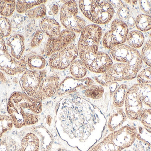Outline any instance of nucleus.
Wrapping results in <instances>:
<instances>
[{
  "instance_id": "nucleus-11",
  "label": "nucleus",
  "mask_w": 151,
  "mask_h": 151,
  "mask_svg": "<svg viewBox=\"0 0 151 151\" xmlns=\"http://www.w3.org/2000/svg\"><path fill=\"white\" fill-rule=\"evenodd\" d=\"M78 55L77 47L75 44L71 43L51 55L49 58V65L50 68L55 70H65L70 67Z\"/></svg>"
},
{
  "instance_id": "nucleus-10",
  "label": "nucleus",
  "mask_w": 151,
  "mask_h": 151,
  "mask_svg": "<svg viewBox=\"0 0 151 151\" xmlns=\"http://www.w3.org/2000/svg\"><path fill=\"white\" fill-rule=\"evenodd\" d=\"M0 70L10 75L23 74L27 67L21 59L17 60L11 56L4 39L0 36Z\"/></svg>"
},
{
  "instance_id": "nucleus-39",
  "label": "nucleus",
  "mask_w": 151,
  "mask_h": 151,
  "mask_svg": "<svg viewBox=\"0 0 151 151\" xmlns=\"http://www.w3.org/2000/svg\"><path fill=\"white\" fill-rule=\"evenodd\" d=\"M59 11V7L58 4H54L50 7L48 13L50 16H55L58 14Z\"/></svg>"
},
{
  "instance_id": "nucleus-13",
  "label": "nucleus",
  "mask_w": 151,
  "mask_h": 151,
  "mask_svg": "<svg viewBox=\"0 0 151 151\" xmlns=\"http://www.w3.org/2000/svg\"><path fill=\"white\" fill-rule=\"evenodd\" d=\"M93 84H94V79L89 77L77 79L72 76L67 77L61 82L60 89L57 95L62 97L74 94L83 91Z\"/></svg>"
},
{
  "instance_id": "nucleus-34",
  "label": "nucleus",
  "mask_w": 151,
  "mask_h": 151,
  "mask_svg": "<svg viewBox=\"0 0 151 151\" xmlns=\"http://www.w3.org/2000/svg\"><path fill=\"white\" fill-rule=\"evenodd\" d=\"M141 57L143 62H144L149 67H151V38L145 43L142 48Z\"/></svg>"
},
{
  "instance_id": "nucleus-20",
  "label": "nucleus",
  "mask_w": 151,
  "mask_h": 151,
  "mask_svg": "<svg viewBox=\"0 0 151 151\" xmlns=\"http://www.w3.org/2000/svg\"><path fill=\"white\" fill-rule=\"evenodd\" d=\"M40 29L49 37L58 36L61 32V26L54 19L47 17L40 22Z\"/></svg>"
},
{
  "instance_id": "nucleus-15",
  "label": "nucleus",
  "mask_w": 151,
  "mask_h": 151,
  "mask_svg": "<svg viewBox=\"0 0 151 151\" xmlns=\"http://www.w3.org/2000/svg\"><path fill=\"white\" fill-rule=\"evenodd\" d=\"M61 82L58 75H47L41 83L36 99L43 102L57 95Z\"/></svg>"
},
{
  "instance_id": "nucleus-27",
  "label": "nucleus",
  "mask_w": 151,
  "mask_h": 151,
  "mask_svg": "<svg viewBox=\"0 0 151 151\" xmlns=\"http://www.w3.org/2000/svg\"><path fill=\"white\" fill-rule=\"evenodd\" d=\"M47 1H16V9L17 12L19 13H26L27 12L35 6L44 4Z\"/></svg>"
},
{
  "instance_id": "nucleus-29",
  "label": "nucleus",
  "mask_w": 151,
  "mask_h": 151,
  "mask_svg": "<svg viewBox=\"0 0 151 151\" xmlns=\"http://www.w3.org/2000/svg\"><path fill=\"white\" fill-rule=\"evenodd\" d=\"M16 9V1H0V16L8 18L13 15Z\"/></svg>"
},
{
  "instance_id": "nucleus-21",
  "label": "nucleus",
  "mask_w": 151,
  "mask_h": 151,
  "mask_svg": "<svg viewBox=\"0 0 151 151\" xmlns=\"http://www.w3.org/2000/svg\"><path fill=\"white\" fill-rule=\"evenodd\" d=\"M105 87L99 84H92L83 90V98L95 105L97 101L102 100L105 93Z\"/></svg>"
},
{
  "instance_id": "nucleus-3",
  "label": "nucleus",
  "mask_w": 151,
  "mask_h": 151,
  "mask_svg": "<svg viewBox=\"0 0 151 151\" xmlns=\"http://www.w3.org/2000/svg\"><path fill=\"white\" fill-rule=\"evenodd\" d=\"M137 135L138 132L135 127L126 125L107 134L88 151H122L132 146Z\"/></svg>"
},
{
  "instance_id": "nucleus-33",
  "label": "nucleus",
  "mask_w": 151,
  "mask_h": 151,
  "mask_svg": "<svg viewBox=\"0 0 151 151\" xmlns=\"http://www.w3.org/2000/svg\"><path fill=\"white\" fill-rule=\"evenodd\" d=\"M13 127V122L9 116L0 114V139L4 134L10 131Z\"/></svg>"
},
{
  "instance_id": "nucleus-14",
  "label": "nucleus",
  "mask_w": 151,
  "mask_h": 151,
  "mask_svg": "<svg viewBox=\"0 0 151 151\" xmlns=\"http://www.w3.org/2000/svg\"><path fill=\"white\" fill-rule=\"evenodd\" d=\"M143 106V103L131 86L127 92L124 105V111L128 119L131 121L139 119Z\"/></svg>"
},
{
  "instance_id": "nucleus-12",
  "label": "nucleus",
  "mask_w": 151,
  "mask_h": 151,
  "mask_svg": "<svg viewBox=\"0 0 151 151\" xmlns=\"http://www.w3.org/2000/svg\"><path fill=\"white\" fill-rule=\"evenodd\" d=\"M76 38V33L66 29L63 30L58 36L49 37L44 46V53L46 56H50L71 44Z\"/></svg>"
},
{
  "instance_id": "nucleus-36",
  "label": "nucleus",
  "mask_w": 151,
  "mask_h": 151,
  "mask_svg": "<svg viewBox=\"0 0 151 151\" xmlns=\"http://www.w3.org/2000/svg\"><path fill=\"white\" fill-rule=\"evenodd\" d=\"M137 80L138 83L151 84V67H146L139 72Z\"/></svg>"
},
{
  "instance_id": "nucleus-43",
  "label": "nucleus",
  "mask_w": 151,
  "mask_h": 151,
  "mask_svg": "<svg viewBox=\"0 0 151 151\" xmlns=\"http://www.w3.org/2000/svg\"><path fill=\"white\" fill-rule=\"evenodd\" d=\"M150 38H151V33H150Z\"/></svg>"
},
{
  "instance_id": "nucleus-30",
  "label": "nucleus",
  "mask_w": 151,
  "mask_h": 151,
  "mask_svg": "<svg viewBox=\"0 0 151 151\" xmlns=\"http://www.w3.org/2000/svg\"><path fill=\"white\" fill-rule=\"evenodd\" d=\"M116 4L114 5L117 8V15L119 19L126 22L131 14V10L128 5L120 1L116 2Z\"/></svg>"
},
{
  "instance_id": "nucleus-19",
  "label": "nucleus",
  "mask_w": 151,
  "mask_h": 151,
  "mask_svg": "<svg viewBox=\"0 0 151 151\" xmlns=\"http://www.w3.org/2000/svg\"><path fill=\"white\" fill-rule=\"evenodd\" d=\"M21 59L25 64L27 70L40 71L44 69L46 66L45 58L35 52H31L23 56Z\"/></svg>"
},
{
  "instance_id": "nucleus-26",
  "label": "nucleus",
  "mask_w": 151,
  "mask_h": 151,
  "mask_svg": "<svg viewBox=\"0 0 151 151\" xmlns=\"http://www.w3.org/2000/svg\"><path fill=\"white\" fill-rule=\"evenodd\" d=\"M135 25L137 30L142 32L151 30V16L141 13L136 17Z\"/></svg>"
},
{
  "instance_id": "nucleus-4",
  "label": "nucleus",
  "mask_w": 151,
  "mask_h": 151,
  "mask_svg": "<svg viewBox=\"0 0 151 151\" xmlns=\"http://www.w3.org/2000/svg\"><path fill=\"white\" fill-rule=\"evenodd\" d=\"M138 73L129 64L118 63L113 64L101 76H95L93 79L99 85L106 87L114 82L134 79Z\"/></svg>"
},
{
  "instance_id": "nucleus-44",
  "label": "nucleus",
  "mask_w": 151,
  "mask_h": 151,
  "mask_svg": "<svg viewBox=\"0 0 151 151\" xmlns=\"http://www.w3.org/2000/svg\"><path fill=\"white\" fill-rule=\"evenodd\" d=\"M150 3H151V1H150Z\"/></svg>"
},
{
  "instance_id": "nucleus-37",
  "label": "nucleus",
  "mask_w": 151,
  "mask_h": 151,
  "mask_svg": "<svg viewBox=\"0 0 151 151\" xmlns=\"http://www.w3.org/2000/svg\"><path fill=\"white\" fill-rule=\"evenodd\" d=\"M44 38V33L40 29H38L35 32L33 37L31 40L30 46L31 48H35L40 45Z\"/></svg>"
},
{
  "instance_id": "nucleus-24",
  "label": "nucleus",
  "mask_w": 151,
  "mask_h": 151,
  "mask_svg": "<svg viewBox=\"0 0 151 151\" xmlns=\"http://www.w3.org/2000/svg\"><path fill=\"white\" fill-rule=\"evenodd\" d=\"M69 71L72 77L77 79L85 78L88 69L81 59H76L69 67Z\"/></svg>"
},
{
  "instance_id": "nucleus-40",
  "label": "nucleus",
  "mask_w": 151,
  "mask_h": 151,
  "mask_svg": "<svg viewBox=\"0 0 151 151\" xmlns=\"http://www.w3.org/2000/svg\"><path fill=\"white\" fill-rule=\"evenodd\" d=\"M136 18H135L134 16L133 15H130L129 17L128 18L127 21H126V24L128 26L129 28H132L134 27V26L135 25V22Z\"/></svg>"
},
{
  "instance_id": "nucleus-18",
  "label": "nucleus",
  "mask_w": 151,
  "mask_h": 151,
  "mask_svg": "<svg viewBox=\"0 0 151 151\" xmlns=\"http://www.w3.org/2000/svg\"><path fill=\"white\" fill-rule=\"evenodd\" d=\"M5 43L11 56L17 60H20L25 49L24 36L20 34H15L10 36Z\"/></svg>"
},
{
  "instance_id": "nucleus-23",
  "label": "nucleus",
  "mask_w": 151,
  "mask_h": 151,
  "mask_svg": "<svg viewBox=\"0 0 151 151\" xmlns=\"http://www.w3.org/2000/svg\"><path fill=\"white\" fill-rule=\"evenodd\" d=\"M129 89L128 86L126 84H121L118 86L112 97V110L122 108L124 106L126 95Z\"/></svg>"
},
{
  "instance_id": "nucleus-38",
  "label": "nucleus",
  "mask_w": 151,
  "mask_h": 151,
  "mask_svg": "<svg viewBox=\"0 0 151 151\" xmlns=\"http://www.w3.org/2000/svg\"><path fill=\"white\" fill-rule=\"evenodd\" d=\"M139 6L144 14L151 16V4L150 1H139Z\"/></svg>"
},
{
  "instance_id": "nucleus-41",
  "label": "nucleus",
  "mask_w": 151,
  "mask_h": 151,
  "mask_svg": "<svg viewBox=\"0 0 151 151\" xmlns=\"http://www.w3.org/2000/svg\"><path fill=\"white\" fill-rule=\"evenodd\" d=\"M0 81L2 82H5L7 81L6 77L2 72H0Z\"/></svg>"
},
{
  "instance_id": "nucleus-22",
  "label": "nucleus",
  "mask_w": 151,
  "mask_h": 151,
  "mask_svg": "<svg viewBox=\"0 0 151 151\" xmlns=\"http://www.w3.org/2000/svg\"><path fill=\"white\" fill-rule=\"evenodd\" d=\"M132 87L143 103L151 108V84L137 83Z\"/></svg>"
},
{
  "instance_id": "nucleus-8",
  "label": "nucleus",
  "mask_w": 151,
  "mask_h": 151,
  "mask_svg": "<svg viewBox=\"0 0 151 151\" xmlns=\"http://www.w3.org/2000/svg\"><path fill=\"white\" fill-rule=\"evenodd\" d=\"M129 33V28L126 22L116 19L112 22L111 29L105 33L103 44L105 48L111 49L115 46L125 44Z\"/></svg>"
},
{
  "instance_id": "nucleus-32",
  "label": "nucleus",
  "mask_w": 151,
  "mask_h": 151,
  "mask_svg": "<svg viewBox=\"0 0 151 151\" xmlns=\"http://www.w3.org/2000/svg\"><path fill=\"white\" fill-rule=\"evenodd\" d=\"M11 22L8 18L0 17V36L7 38L12 33Z\"/></svg>"
},
{
  "instance_id": "nucleus-25",
  "label": "nucleus",
  "mask_w": 151,
  "mask_h": 151,
  "mask_svg": "<svg viewBox=\"0 0 151 151\" xmlns=\"http://www.w3.org/2000/svg\"><path fill=\"white\" fill-rule=\"evenodd\" d=\"M145 40V37L142 32L138 30H134L129 33L127 42L128 45L137 49L142 47Z\"/></svg>"
},
{
  "instance_id": "nucleus-7",
  "label": "nucleus",
  "mask_w": 151,
  "mask_h": 151,
  "mask_svg": "<svg viewBox=\"0 0 151 151\" xmlns=\"http://www.w3.org/2000/svg\"><path fill=\"white\" fill-rule=\"evenodd\" d=\"M109 55L114 61L129 64L138 73L142 67L143 62L141 53L137 49L127 44H121L114 47L109 51Z\"/></svg>"
},
{
  "instance_id": "nucleus-9",
  "label": "nucleus",
  "mask_w": 151,
  "mask_h": 151,
  "mask_svg": "<svg viewBox=\"0 0 151 151\" xmlns=\"http://www.w3.org/2000/svg\"><path fill=\"white\" fill-rule=\"evenodd\" d=\"M47 74L46 69L40 71L26 70L19 79V85L23 93L36 99L41 83L47 76Z\"/></svg>"
},
{
  "instance_id": "nucleus-31",
  "label": "nucleus",
  "mask_w": 151,
  "mask_h": 151,
  "mask_svg": "<svg viewBox=\"0 0 151 151\" xmlns=\"http://www.w3.org/2000/svg\"><path fill=\"white\" fill-rule=\"evenodd\" d=\"M47 14V8L44 4L35 6L27 12L26 15L30 19H39L44 17Z\"/></svg>"
},
{
  "instance_id": "nucleus-6",
  "label": "nucleus",
  "mask_w": 151,
  "mask_h": 151,
  "mask_svg": "<svg viewBox=\"0 0 151 151\" xmlns=\"http://www.w3.org/2000/svg\"><path fill=\"white\" fill-rule=\"evenodd\" d=\"M80 59L88 70L94 73L103 74L113 64V61L107 53L99 51L96 54L78 50Z\"/></svg>"
},
{
  "instance_id": "nucleus-16",
  "label": "nucleus",
  "mask_w": 151,
  "mask_h": 151,
  "mask_svg": "<svg viewBox=\"0 0 151 151\" xmlns=\"http://www.w3.org/2000/svg\"><path fill=\"white\" fill-rule=\"evenodd\" d=\"M114 12V7L109 1H100L89 20L97 25H105L111 20Z\"/></svg>"
},
{
  "instance_id": "nucleus-17",
  "label": "nucleus",
  "mask_w": 151,
  "mask_h": 151,
  "mask_svg": "<svg viewBox=\"0 0 151 151\" xmlns=\"http://www.w3.org/2000/svg\"><path fill=\"white\" fill-rule=\"evenodd\" d=\"M106 118V125L104 134L107 132L109 134L125 126L124 123L128 119L123 107L113 109Z\"/></svg>"
},
{
  "instance_id": "nucleus-5",
  "label": "nucleus",
  "mask_w": 151,
  "mask_h": 151,
  "mask_svg": "<svg viewBox=\"0 0 151 151\" xmlns=\"http://www.w3.org/2000/svg\"><path fill=\"white\" fill-rule=\"evenodd\" d=\"M63 4L60 11V21L66 30L81 33L86 26V21L77 16L78 7L75 1H63Z\"/></svg>"
},
{
  "instance_id": "nucleus-42",
  "label": "nucleus",
  "mask_w": 151,
  "mask_h": 151,
  "mask_svg": "<svg viewBox=\"0 0 151 151\" xmlns=\"http://www.w3.org/2000/svg\"><path fill=\"white\" fill-rule=\"evenodd\" d=\"M125 2H126L127 3L129 4V5L131 6H134L135 5L137 4V1H125Z\"/></svg>"
},
{
  "instance_id": "nucleus-35",
  "label": "nucleus",
  "mask_w": 151,
  "mask_h": 151,
  "mask_svg": "<svg viewBox=\"0 0 151 151\" xmlns=\"http://www.w3.org/2000/svg\"><path fill=\"white\" fill-rule=\"evenodd\" d=\"M139 119L145 128L151 130V108L143 109Z\"/></svg>"
},
{
  "instance_id": "nucleus-28",
  "label": "nucleus",
  "mask_w": 151,
  "mask_h": 151,
  "mask_svg": "<svg viewBox=\"0 0 151 151\" xmlns=\"http://www.w3.org/2000/svg\"><path fill=\"white\" fill-rule=\"evenodd\" d=\"M100 1L96 0H85L79 1V8L83 14L88 19H89L91 16Z\"/></svg>"
},
{
  "instance_id": "nucleus-1",
  "label": "nucleus",
  "mask_w": 151,
  "mask_h": 151,
  "mask_svg": "<svg viewBox=\"0 0 151 151\" xmlns=\"http://www.w3.org/2000/svg\"><path fill=\"white\" fill-rule=\"evenodd\" d=\"M106 118L98 108L81 96L65 95L57 106V134L70 145L88 151L104 135Z\"/></svg>"
},
{
  "instance_id": "nucleus-2",
  "label": "nucleus",
  "mask_w": 151,
  "mask_h": 151,
  "mask_svg": "<svg viewBox=\"0 0 151 151\" xmlns=\"http://www.w3.org/2000/svg\"><path fill=\"white\" fill-rule=\"evenodd\" d=\"M43 102L27 95L19 91L10 96L7 111L17 129L41 125Z\"/></svg>"
}]
</instances>
